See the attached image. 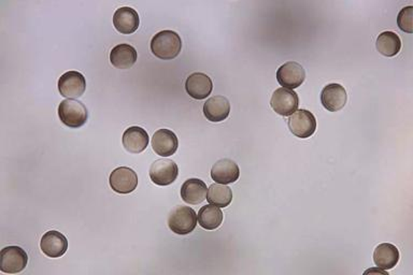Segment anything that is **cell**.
I'll return each instance as SVG.
<instances>
[{"label": "cell", "instance_id": "obj_24", "mask_svg": "<svg viewBox=\"0 0 413 275\" xmlns=\"http://www.w3.org/2000/svg\"><path fill=\"white\" fill-rule=\"evenodd\" d=\"M206 200L212 206H218V208H226L233 201V192L227 185L212 184L208 188Z\"/></svg>", "mask_w": 413, "mask_h": 275}, {"label": "cell", "instance_id": "obj_2", "mask_svg": "<svg viewBox=\"0 0 413 275\" xmlns=\"http://www.w3.org/2000/svg\"><path fill=\"white\" fill-rule=\"evenodd\" d=\"M58 116L62 123L69 128H80L87 122L89 112L81 101L66 99L58 107Z\"/></svg>", "mask_w": 413, "mask_h": 275}, {"label": "cell", "instance_id": "obj_23", "mask_svg": "<svg viewBox=\"0 0 413 275\" xmlns=\"http://www.w3.org/2000/svg\"><path fill=\"white\" fill-rule=\"evenodd\" d=\"M198 223L204 229L214 230L223 223V212L218 206L208 204L202 206L198 212Z\"/></svg>", "mask_w": 413, "mask_h": 275}, {"label": "cell", "instance_id": "obj_11", "mask_svg": "<svg viewBox=\"0 0 413 275\" xmlns=\"http://www.w3.org/2000/svg\"><path fill=\"white\" fill-rule=\"evenodd\" d=\"M348 100L346 89L337 83L328 84L321 93V103L329 112H338L344 108Z\"/></svg>", "mask_w": 413, "mask_h": 275}, {"label": "cell", "instance_id": "obj_17", "mask_svg": "<svg viewBox=\"0 0 413 275\" xmlns=\"http://www.w3.org/2000/svg\"><path fill=\"white\" fill-rule=\"evenodd\" d=\"M149 134L143 128L138 126L130 127L123 134V146L132 154H139L149 145Z\"/></svg>", "mask_w": 413, "mask_h": 275}, {"label": "cell", "instance_id": "obj_14", "mask_svg": "<svg viewBox=\"0 0 413 275\" xmlns=\"http://www.w3.org/2000/svg\"><path fill=\"white\" fill-rule=\"evenodd\" d=\"M240 170L235 161L224 158L214 163L211 169V177L218 184H231L238 181Z\"/></svg>", "mask_w": 413, "mask_h": 275}, {"label": "cell", "instance_id": "obj_22", "mask_svg": "<svg viewBox=\"0 0 413 275\" xmlns=\"http://www.w3.org/2000/svg\"><path fill=\"white\" fill-rule=\"evenodd\" d=\"M376 46L381 55L385 56V57H393V56H396L401 51V38L393 31H385L378 37Z\"/></svg>", "mask_w": 413, "mask_h": 275}, {"label": "cell", "instance_id": "obj_21", "mask_svg": "<svg viewBox=\"0 0 413 275\" xmlns=\"http://www.w3.org/2000/svg\"><path fill=\"white\" fill-rule=\"evenodd\" d=\"M374 261L376 266L382 270L393 269L399 261L398 249L391 243H382L374 251Z\"/></svg>", "mask_w": 413, "mask_h": 275}, {"label": "cell", "instance_id": "obj_5", "mask_svg": "<svg viewBox=\"0 0 413 275\" xmlns=\"http://www.w3.org/2000/svg\"><path fill=\"white\" fill-rule=\"evenodd\" d=\"M288 125L290 132L301 139L310 138L317 130V120H315V115L304 109L297 110L293 114L290 115Z\"/></svg>", "mask_w": 413, "mask_h": 275}, {"label": "cell", "instance_id": "obj_7", "mask_svg": "<svg viewBox=\"0 0 413 275\" xmlns=\"http://www.w3.org/2000/svg\"><path fill=\"white\" fill-rule=\"evenodd\" d=\"M272 110L282 116H290L297 111L299 105V98L293 89H276L272 94L270 100Z\"/></svg>", "mask_w": 413, "mask_h": 275}, {"label": "cell", "instance_id": "obj_12", "mask_svg": "<svg viewBox=\"0 0 413 275\" xmlns=\"http://www.w3.org/2000/svg\"><path fill=\"white\" fill-rule=\"evenodd\" d=\"M40 247L41 251L50 258H60L67 251V238L60 232L51 230L46 232L41 239Z\"/></svg>", "mask_w": 413, "mask_h": 275}, {"label": "cell", "instance_id": "obj_16", "mask_svg": "<svg viewBox=\"0 0 413 275\" xmlns=\"http://www.w3.org/2000/svg\"><path fill=\"white\" fill-rule=\"evenodd\" d=\"M178 138L169 130H159L153 134L152 148L157 155L169 157L178 150Z\"/></svg>", "mask_w": 413, "mask_h": 275}, {"label": "cell", "instance_id": "obj_6", "mask_svg": "<svg viewBox=\"0 0 413 275\" xmlns=\"http://www.w3.org/2000/svg\"><path fill=\"white\" fill-rule=\"evenodd\" d=\"M87 89L85 76L78 71H68L58 80V91L60 95L68 99L81 97Z\"/></svg>", "mask_w": 413, "mask_h": 275}, {"label": "cell", "instance_id": "obj_20", "mask_svg": "<svg viewBox=\"0 0 413 275\" xmlns=\"http://www.w3.org/2000/svg\"><path fill=\"white\" fill-rule=\"evenodd\" d=\"M137 51L130 44H118L110 53V62L118 69H130L137 62Z\"/></svg>", "mask_w": 413, "mask_h": 275}, {"label": "cell", "instance_id": "obj_25", "mask_svg": "<svg viewBox=\"0 0 413 275\" xmlns=\"http://www.w3.org/2000/svg\"><path fill=\"white\" fill-rule=\"evenodd\" d=\"M397 24H398L401 30L412 34L413 33V7L404 8L401 10L398 17H397Z\"/></svg>", "mask_w": 413, "mask_h": 275}, {"label": "cell", "instance_id": "obj_19", "mask_svg": "<svg viewBox=\"0 0 413 275\" xmlns=\"http://www.w3.org/2000/svg\"><path fill=\"white\" fill-rule=\"evenodd\" d=\"M206 195L208 188L206 183L200 179H188L181 187V198L185 204L192 206L202 204V201L206 200Z\"/></svg>", "mask_w": 413, "mask_h": 275}, {"label": "cell", "instance_id": "obj_18", "mask_svg": "<svg viewBox=\"0 0 413 275\" xmlns=\"http://www.w3.org/2000/svg\"><path fill=\"white\" fill-rule=\"evenodd\" d=\"M229 112H231V103L226 97L213 96L204 103V115L210 122H223L229 118Z\"/></svg>", "mask_w": 413, "mask_h": 275}, {"label": "cell", "instance_id": "obj_9", "mask_svg": "<svg viewBox=\"0 0 413 275\" xmlns=\"http://www.w3.org/2000/svg\"><path fill=\"white\" fill-rule=\"evenodd\" d=\"M276 80L284 89H295L301 87L306 80V71L301 64L296 62H288L279 68L276 71Z\"/></svg>", "mask_w": 413, "mask_h": 275}, {"label": "cell", "instance_id": "obj_10", "mask_svg": "<svg viewBox=\"0 0 413 275\" xmlns=\"http://www.w3.org/2000/svg\"><path fill=\"white\" fill-rule=\"evenodd\" d=\"M111 188L118 194H130L138 186V175L128 167L116 168L109 177Z\"/></svg>", "mask_w": 413, "mask_h": 275}, {"label": "cell", "instance_id": "obj_15", "mask_svg": "<svg viewBox=\"0 0 413 275\" xmlns=\"http://www.w3.org/2000/svg\"><path fill=\"white\" fill-rule=\"evenodd\" d=\"M140 19L137 11L130 7H122L113 15V25L123 35L135 33L139 27Z\"/></svg>", "mask_w": 413, "mask_h": 275}, {"label": "cell", "instance_id": "obj_13", "mask_svg": "<svg viewBox=\"0 0 413 275\" xmlns=\"http://www.w3.org/2000/svg\"><path fill=\"white\" fill-rule=\"evenodd\" d=\"M186 93L196 100H202L209 96L213 89V83L209 76L202 72H195L185 82Z\"/></svg>", "mask_w": 413, "mask_h": 275}, {"label": "cell", "instance_id": "obj_4", "mask_svg": "<svg viewBox=\"0 0 413 275\" xmlns=\"http://www.w3.org/2000/svg\"><path fill=\"white\" fill-rule=\"evenodd\" d=\"M28 255L19 247H8L0 253V271L8 274H17L26 268Z\"/></svg>", "mask_w": 413, "mask_h": 275}, {"label": "cell", "instance_id": "obj_3", "mask_svg": "<svg viewBox=\"0 0 413 275\" xmlns=\"http://www.w3.org/2000/svg\"><path fill=\"white\" fill-rule=\"evenodd\" d=\"M197 214L190 206H177L168 218V226L175 235H188L197 226Z\"/></svg>", "mask_w": 413, "mask_h": 275}, {"label": "cell", "instance_id": "obj_1", "mask_svg": "<svg viewBox=\"0 0 413 275\" xmlns=\"http://www.w3.org/2000/svg\"><path fill=\"white\" fill-rule=\"evenodd\" d=\"M182 40L175 31L163 30L152 38L151 51L159 60H170L180 54Z\"/></svg>", "mask_w": 413, "mask_h": 275}, {"label": "cell", "instance_id": "obj_26", "mask_svg": "<svg viewBox=\"0 0 413 275\" xmlns=\"http://www.w3.org/2000/svg\"><path fill=\"white\" fill-rule=\"evenodd\" d=\"M367 273H382V274H385V275L387 274V273L385 272V270H382V269H380V268L371 269V270L366 271L365 274H367ZM387 275H389V274H387Z\"/></svg>", "mask_w": 413, "mask_h": 275}, {"label": "cell", "instance_id": "obj_8", "mask_svg": "<svg viewBox=\"0 0 413 275\" xmlns=\"http://www.w3.org/2000/svg\"><path fill=\"white\" fill-rule=\"evenodd\" d=\"M178 166L170 159H159L154 161L150 168V177L152 182L159 186L173 184L178 177Z\"/></svg>", "mask_w": 413, "mask_h": 275}]
</instances>
